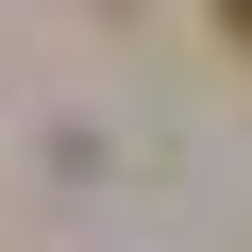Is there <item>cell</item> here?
<instances>
[{
  "label": "cell",
  "instance_id": "6da1fadb",
  "mask_svg": "<svg viewBox=\"0 0 252 252\" xmlns=\"http://www.w3.org/2000/svg\"><path fill=\"white\" fill-rule=\"evenodd\" d=\"M219 17H235V51H252V0H219Z\"/></svg>",
  "mask_w": 252,
  "mask_h": 252
}]
</instances>
